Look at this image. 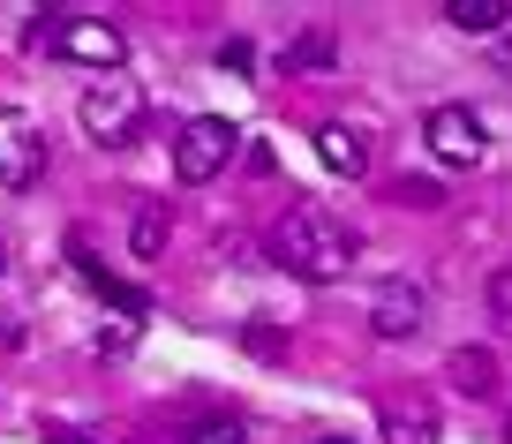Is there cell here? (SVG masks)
Here are the masks:
<instances>
[{"mask_svg": "<svg viewBox=\"0 0 512 444\" xmlns=\"http://www.w3.org/2000/svg\"><path fill=\"white\" fill-rule=\"evenodd\" d=\"M354 256H362V234L324 204H294L287 219H279V234H272V264H287L294 279H309V286L347 279Z\"/></svg>", "mask_w": 512, "mask_h": 444, "instance_id": "cell-1", "label": "cell"}, {"mask_svg": "<svg viewBox=\"0 0 512 444\" xmlns=\"http://www.w3.org/2000/svg\"><path fill=\"white\" fill-rule=\"evenodd\" d=\"M31 46L61 53V61H83L98 76H121V61H128V38L106 16H68V8H46V23H31Z\"/></svg>", "mask_w": 512, "mask_h": 444, "instance_id": "cell-2", "label": "cell"}, {"mask_svg": "<svg viewBox=\"0 0 512 444\" xmlns=\"http://www.w3.org/2000/svg\"><path fill=\"white\" fill-rule=\"evenodd\" d=\"M76 121L91 143H136V128H144V83L136 76H98L91 91L76 98Z\"/></svg>", "mask_w": 512, "mask_h": 444, "instance_id": "cell-3", "label": "cell"}, {"mask_svg": "<svg viewBox=\"0 0 512 444\" xmlns=\"http://www.w3.org/2000/svg\"><path fill=\"white\" fill-rule=\"evenodd\" d=\"M234 151H241V128L226 121V113H196V121L174 136V174L181 181H211V174H226Z\"/></svg>", "mask_w": 512, "mask_h": 444, "instance_id": "cell-4", "label": "cell"}, {"mask_svg": "<svg viewBox=\"0 0 512 444\" xmlns=\"http://www.w3.org/2000/svg\"><path fill=\"white\" fill-rule=\"evenodd\" d=\"M422 143H430L445 166H475L482 151H490V128H482L475 106H430V121H422Z\"/></svg>", "mask_w": 512, "mask_h": 444, "instance_id": "cell-5", "label": "cell"}, {"mask_svg": "<svg viewBox=\"0 0 512 444\" xmlns=\"http://www.w3.org/2000/svg\"><path fill=\"white\" fill-rule=\"evenodd\" d=\"M46 174V136H38L31 113L0 106V189H31Z\"/></svg>", "mask_w": 512, "mask_h": 444, "instance_id": "cell-6", "label": "cell"}, {"mask_svg": "<svg viewBox=\"0 0 512 444\" xmlns=\"http://www.w3.org/2000/svg\"><path fill=\"white\" fill-rule=\"evenodd\" d=\"M422 309H430V302H422L415 279H384L377 294H369V332H377V339H415Z\"/></svg>", "mask_w": 512, "mask_h": 444, "instance_id": "cell-7", "label": "cell"}, {"mask_svg": "<svg viewBox=\"0 0 512 444\" xmlns=\"http://www.w3.org/2000/svg\"><path fill=\"white\" fill-rule=\"evenodd\" d=\"M68 256H76V271H83V279H91V294H98V302H113V309H121L128 324H144V317H151V294H144V286H128V279H113V271L98 264V256L83 249V241H68Z\"/></svg>", "mask_w": 512, "mask_h": 444, "instance_id": "cell-8", "label": "cell"}, {"mask_svg": "<svg viewBox=\"0 0 512 444\" xmlns=\"http://www.w3.org/2000/svg\"><path fill=\"white\" fill-rule=\"evenodd\" d=\"M317 159H324V166H332V174H347V181H362V174H369V143H362V136H354V128H347V121H324V128H317Z\"/></svg>", "mask_w": 512, "mask_h": 444, "instance_id": "cell-9", "label": "cell"}, {"mask_svg": "<svg viewBox=\"0 0 512 444\" xmlns=\"http://www.w3.org/2000/svg\"><path fill=\"white\" fill-rule=\"evenodd\" d=\"M445 377H452V392L490 399V392H497V354H490V347H452V354H445Z\"/></svg>", "mask_w": 512, "mask_h": 444, "instance_id": "cell-10", "label": "cell"}, {"mask_svg": "<svg viewBox=\"0 0 512 444\" xmlns=\"http://www.w3.org/2000/svg\"><path fill=\"white\" fill-rule=\"evenodd\" d=\"M445 23H452V31L490 38V31H505V23H512V0H445Z\"/></svg>", "mask_w": 512, "mask_h": 444, "instance_id": "cell-11", "label": "cell"}, {"mask_svg": "<svg viewBox=\"0 0 512 444\" xmlns=\"http://www.w3.org/2000/svg\"><path fill=\"white\" fill-rule=\"evenodd\" d=\"M384 437L392 444H437V422H430V407H384Z\"/></svg>", "mask_w": 512, "mask_h": 444, "instance_id": "cell-12", "label": "cell"}, {"mask_svg": "<svg viewBox=\"0 0 512 444\" xmlns=\"http://www.w3.org/2000/svg\"><path fill=\"white\" fill-rule=\"evenodd\" d=\"M384 196H392V204H407V211H437V204H445V189H437V181H422V174H400Z\"/></svg>", "mask_w": 512, "mask_h": 444, "instance_id": "cell-13", "label": "cell"}, {"mask_svg": "<svg viewBox=\"0 0 512 444\" xmlns=\"http://www.w3.org/2000/svg\"><path fill=\"white\" fill-rule=\"evenodd\" d=\"M294 68H332V31L294 38V46H287V76H294Z\"/></svg>", "mask_w": 512, "mask_h": 444, "instance_id": "cell-14", "label": "cell"}, {"mask_svg": "<svg viewBox=\"0 0 512 444\" xmlns=\"http://www.w3.org/2000/svg\"><path fill=\"white\" fill-rule=\"evenodd\" d=\"M128 249H136V256H159V249H166V211H136V226H128Z\"/></svg>", "mask_w": 512, "mask_h": 444, "instance_id": "cell-15", "label": "cell"}, {"mask_svg": "<svg viewBox=\"0 0 512 444\" xmlns=\"http://www.w3.org/2000/svg\"><path fill=\"white\" fill-rule=\"evenodd\" d=\"M189 444H241V414H204V422H189Z\"/></svg>", "mask_w": 512, "mask_h": 444, "instance_id": "cell-16", "label": "cell"}, {"mask_svg": "<svg viewBox=\"0 0 512 444\" xmlns=\"http://www.w3.org/2000/svg\"><path fill=\"white\" fill-rule=\"evenodd\" d=\"M241 347L272 362V354H287V339H279V324H241Z\"/></svg>", "mask_w": 512, "mask_h": 444, "instance_id": "cell-17", "label": "cell"}, {"mask_svg": "<svg viewBox=\"0 0 512 444\" xmlns=\"http://www.w3.org/2000/svg\"><path fill=\"white\" fill-rule=\"evenodd\" d=\"M490 309H497V324H512V271L490 279Z\"/></svg>", "mask_w": 512, "mask_h": 444, "instance_id": "cell-18", "label": "cell"}, {"mask_svg": "<svg viewBox=\"0 0 512 444\" xmlns=\"http://www.w3.org/2000/svg\"><path fill=\"white\" fill-rule=\"evenodd\" d=\"M136 347V324H113V332H98V354H128Z\"/></svg>", "mask_w": 512, "mask_h": 444, "instance_id": "cell-19", "label": "cell"}, {"mask_svg": "<svg viewBox=\"0 0 512 444\" xmlns=\"http://www.w3.org/2000/svg\"><path fill=\"white\" fill-rule=\"evenodd\" d=\"M249 61H256V53H249V38H226V46H219V68H234V76H241Z\"/></svg>", "mask_w": 512, "mask_h": 444, "instance_id": "cell-20", "label": "cell"}, {"mask_svg": "<svg viewBox=\"0 0 512 444\" xmlns=\"http://www.w3.org/2000/svg\"><path fill=\"white\" fill-rule=\"evenodd\" d=\"M46 444H98L91 429H76V422H46Z\"/></svg>", "mask_w": 512, "mask_h": 444, "instance_id": "cell-21", "label": "cell"}, {"mask_svg": "<svg viewBox=\"0 0 512 444\" xmlns=\"http://www.w3.org/2000/svg\"><path fill=\"white\" fill-rule=\"evenodd\" d=\"M0 271H8V241H0Z\"/></svg>", "mask_w": 512, "mask_h": 444, "instance_id": "cell-22", "label": "cell"}, {"mask_svg": "<svg viewBox=\"0 0 512 444\" xmlns=\"http://www.w3.org/2000/svg\"><path fill=\"white\" fill-rule=\"evenodd\" d=\"M505 68H512V38H505Z\"/></svg>", "mask_w": 512, "mask_h": 444, "instance_id": "cell-23", "label": "cell"}, {"mask_svg": "<svg viewBox=\"0 0 512 444\" xmlns=\"http://www.w3.org/2000/svg\"><path fill=\"white\" fill-rule=\"evenodd\" d=\"M324 444H347V437H324Z\"/></svg>", "mask_w": 512, "mask_h": 444, "instance_id": "cell-24", "label": "cell"}]
</instances>
